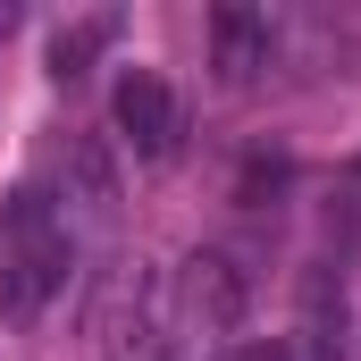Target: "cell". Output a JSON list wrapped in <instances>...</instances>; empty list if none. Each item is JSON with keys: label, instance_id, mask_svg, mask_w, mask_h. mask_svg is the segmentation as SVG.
<instances>
[{"label": "cell", "instance_id": "cell-3", "mask_svg": "<svg viewBox=\"0 0 361 361\" xmlns=\"http://www.w3.org/2000/svg\"><path fill=\"white\" fill-rule=\"evenodd\" d=\"M109 118H118V135H126L135 160H177V143H185V101L169 92V76L126 68L118 92H109Z\"/></svg>", "mask_w": 361, "mask_h": 361}, {"label": "cell", "instance_id": "cell-6", "mask_svg": "<svg viewBox=\"0 0 361 361\" xmlns=\"http://www.w3.org/2000/svg\"><path fill=\"white\" fill-rule=\"evenodd\" d=\"M235 361H319V353H311V345H294V336H252Z\"/></svg>", "mask_w": 361, "mask_h": 361}, {"label": "cell", "instance_id": "cell-4", "mask_svg": "<svg viewBox=\"0 0 361 361\" xmlns=\"http://www.w3.org/2000/svg\"><path fill=\"white\" fill-rule=\"evenodd\" d=\"M210 34H219V76H227V85H252V76L269 68V17H261V8H235V0H227V8L210 17Z\"/></svg>", "mask_w": 361, "mask_h": 361}, {"label": "cell", "instance_id": "cell-7", "mask_svg": "<svg viewBox=\"0 0 361 361\" xmlns=\"http://www.w3.org/2000/svg\"><path fill=\"white\" fill-rule=\"evenodd\" d=\"M8 25H17V8H8V0H0V34H8Z\"/></svg>", "mask_w": 361, "mask_h": 361}, {"label": "cell", "instance_id": "cell-2", "mask_svg": "<svg viewBox=\"0 0 361 361\" xmlns=\"http://www.w3.org/2000/svg\"><path fill=\"white\" fill-rule=\"evenodd\" d=\"M68 286V227H59V202L17 185L0 202V311L8 319H42L51 294Z\"/></svg>", "mask_w": 361, "mask_h": 361}, {"label": "cell", "instance_id": "cell-1", "mask_svg": "<svg viewBox=\"0 0 361 361\" xmlns=\"http://www.w3.org/2000/svg\"><path fill=\"white\" fill-rule=\"evenodd\" d=\"M244 328V277L227 252H185L160 286H143V361H227Z\"/></svg>", "mask_w": 361, "mask_h": 361}, {"label": "cell", "instance_id": "cell-5", "mask_svg": "<svg viewBox=\"0 0 361 361\" xmlns=\"http://www.w3.org/2000/svg\"><path fill=\"white\" fill-rule=\"evenodd\" d=\"M109 34H118V17H109V8H92V17H76V25H59V34H51V76H59V85H76Z\"/></svg>", "mask_w": 361, "mask_h": 361}]
</instances>
